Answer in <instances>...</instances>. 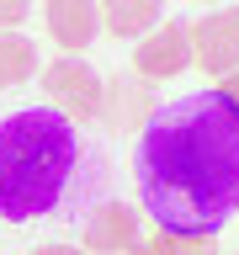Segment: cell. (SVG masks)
Wrapping results in <instances>:
<instances>
[{
    "label": "cell",
    "instance_id": "cell-10",
    "mask_svg": "<svg viewBox=\"0 0 239 255\" xmlns=\"http://www.w3.org/2000/svg\"><path fill=\"white\" fill-rule=\"evenodd\" d=\"M32 69H37V48L21 32H0V91H16L27 85Z\"/></svg>",
    "mask_w": 239,
    "mask_h": 255
},
{
    "label": "cell",
    "instance_id": "cell-15",
    "mask_svg": "<svg viewBox=\"0 0 239 255\" xmlns=\"http://www.w3.org/2000/svg\"><path fill=\"white\" fill-rule=\"evenodd\" d=\"M229 85H234V91H229V96H234V101H239V69H234V75H229Z\"/></svg>",
    "mask_w": 239,
    "mask_h": 255
},
{
    "label": "cell",
    "instance_id": "cell-12",
    "mask_svg": "<svg viewBox=\"0 0 239 255\" xmlns=\"http://www.w3.org/2000/svg\"><path fill=\"white\" fill-rule=\"evenodd\" d=\"M32 0H0V32H16L21 21H27Z\"/></svg>",
    "mask_w": 239,
    "mask_h": 255
},
{
    "label": "cell",
    "instance_id": "cell-13",
    "mask_svg": "<svg viewBox=\"0 0 239 255\" xmlns=\"http://www.w3.org/2000/svg\"><path fill=\"white\" fill-rule=\"evenodd\" d=\"M32 255H85L80 245H64V239H48V245H37Z\"/></svg>",
    "mask_w": 239,
    "mask_h": 255
},
{
    "label": "cell",
    "instance_id": "cell-5",
    "mask_svg": "<svg viewBox=\"0 0 239 255\" xmlns=\"http://www.w3.org/2000/svg\"><path fill=\"white\" fill-rule=\"evenodd\" d=\"M186 64H191V37H186V21H175V16H165L154 32H143L133 43V75L138 80H175Z\"/></svg>",
    "mask_w": 239,
    "mask_h": 255
},
{
    "label": "cell",
    "instance_id": "cell-6",
    "mask_svg": "<svg viewBox=\"0 0 239 255\" xmlns=\"http://www.w3.org/2000/svg\"><path fill=\"white\" fill-rule=\"evenodd\" d=\"M133 245H138V213L127 202L107 197L85 213V223H80V250L85 255H127Z\"/></svg>",
    "mask_w": 239,
    "mask_h": 255
},
{
    "label": "cell",
    "instance_id": "cell-4",
    "mask_svg": "<svg viewBox=\"0 0 239 255\" xmlns=\"http://www.w3.org/2000/svg\"><path fill=\"white\" fill-rule=\"evenodd\" d=\"M191 37V64H202L207 75H234L239 69V5H218L202 11L197 21H186Z\"/></svg>",
    "mask_w": 239,
    "mask_h": 255
},
{
    "label": "cell",
    "instance_id": "cell-1",
    "mask_svg": "<svg viewBox=\"0 0 239 255\" xmlns=\"http://www.w3.org/2000/svg\"><path fill=\"white\" fill-rule=\"evenodd\" d=\"M133 181L159 234L218 239L239 213V101L207 85L154 107L133 138Z\"/></svg>",
    "mask_w": 239,
    "mask_h": 255
},
{
    "label": "cell",
    "instance_id": "cell-16",
    "mask_svg": "<svg viewBox=\"0 0 239 255\" xmlns=\"http://www.w3.org/2000/svg\"><path fill=\"white\" fill-rule=\"evenodd\" d=\"M234 255H239V250H234Z\"/></svg>",
    "mask_w": 239,
    "mask_h": 255
},
{
    "label": "cell",
    "instance_id": "cell-9",
    "mask_svg": "<svg viewBox=\"0 0 239 255\" xmlns=\"http://www.w3.org/2000/svg\"><path fill=\"white\" fill-rule=\"evenodd\" d=\"M149 101H143V85L138 80H112L107 96H101V117H107L112 128H138L143 117H149Z\"/></svg>",
    "mask_w": 239,
    "mask_h": 255
},
{
    "label": "cell",
    "instance_id": "cell-8",
    "mask_svg": "<svg viewBox=\"0 0 239 255\" xmlns=\"http://www.w3.org/2000/svg\"><path fill=\"white\" fill-rule=\"evenodd\" d=\"M96 11H101V27L112 37H133L138 43L143 32H154L165 21V0H96Z\"/></svg>",
    "mask_w": 239,
    "mask_h": 255
},
{
    "label": "cell",
    "instance_id": "cell-2",
    "mask_svg": "<svg viewBox=\"0 0 239 255\" xmlns=\"http://www.w3.org/2000/svg\"><path fill=\"white\" fill-rule=\"evenodd\" d=\"M107 149L59 107H16L0 117V223L75 218L107 202Z\"/></svg>",
    "mask_w": 239,
    "mask_h": 255
},
{
    "label": "cell",
    "instance_id": "cell-14",
    "mask_svg": "<svg viewBox=\"0 0 239 255\" xmlns=\"http://www.w3.org/2000/svg\"><path fill=\"white\" fill-rule=\"evenodd\" d=\"M127 255H165V245H159V234H154V239H138Z\"/></svg>",
    "mask_w": 239,
    "mask_h": 255
},
{
    "label": "cell",
    "instance_id": "cell-11",
    "mask_svg": "<svg viewBox=\"0 0 239 255\" xmlns=\"http://www.w3.org/2000/svg\"><path fill=\"white\" fill-rule=\"evenodd\" d=\"M165 255H213V239H191V234H159Z\"/></svg>",
    "mask_w": 239,
    "mask_h": 255
},
{
    "label": "cell",
    "instance_id": "cell-7",
    "mask_svg": "<svg viewBox=\"0 0 239 255\" xmlns=\"http://www.w3.org/2000/svg\"><path fill=\"white\" fill-rule=\"evenodd\" d=\"M43 27H48L53 43L80 53L101 32V11H96V0H43Z\"/></svg>",
    "mask_w": 239,
    "mask_h": 255
},
{
    "label": "cell",
    "instance_id": "cell-3",
    "mask_svg": "<svg viewBox=\"0 0 239 255\" xmlns=\"http://www.w3.org/2000/svg\"><path fill=\"white\" fill-rule=\"evenodd\" d=\"M43 85H48V107H59L64 117H75V123H91L101 117V96H107V80L96 75L91 64L80 59V53H64L43 69Z\"/></svg>",
    "mask_w": 239,
    "mask_h": 255
}]
</instances>
